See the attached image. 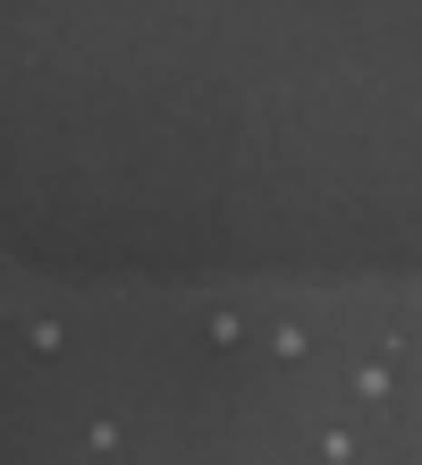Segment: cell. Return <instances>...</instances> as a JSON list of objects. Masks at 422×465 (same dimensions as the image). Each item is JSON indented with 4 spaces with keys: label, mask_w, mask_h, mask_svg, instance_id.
Masks as SVG:
<instances>
[{
    "label": "cell",
    "mask_w": 422,
    "mask_h": 465,
    "mask_svg": "<svg viewBox=\"0 0 422 465\" xmlns=\"http://www.w3.org/2000/svg\"><path fill=\"white\" fill-rule=\"evenodd\" d=\"M245 339H253V322H245L237 305H220V313L203 322V347H211V355H229V347H245Z\"/></svg>",
    "instance_id": "6da1fadb"
},
{
    "label": "cell",
    "mask_w": 422,
    "mask_h": 465,
    "mask_svg": "<svg viewBox=\"0 0 422 465\" xmlns=\"http://www.w3.org/2000/svg\"><path fill=\"white\" fill-rule=\"evenodd\" d=\"M270 355H279V364H304V355H313V331H304V322H270Z\"/></svg>",
    "instance_id": "7a4b0ae2"
},
{
    "label": "cell",
    "mask_w": 422,
    "mask_h": 465,
    "mask_svg": "<svg viewBox=\"0 0 422 465\" xmlns=\"http://www.w3.org/2000/svg\"><path fill=\"white\" fill-rule=\"evenodd\" d=\"M25 347H34V355H60L68 347V322L60 313H34V322H25Z\"/></svg>",
    "instance_id": "3957f363"
},
{
    "label": "cell",
    "mask_w": 422,
    "mask_h": 465,
    "mask_svg": "<svg viewBox=\"0 0 422 465\" xmlns=\"http://www.w3.org/2000/svg\"><path fill=\"white\" fill-rule=\"evenodd\" d=\"M84 449H93V457H119L127 449V423L119 415H93V423H84Z\"/></svg>",
    "instance_id": "277c9868"
},
{
    "label": "cell",
    "mask_w": 422,
    "mask_h": 465,
    "mask_svg": "<svg viewBox=\"0 0 422 465\" xmlns=\"http://www.w3.org/2000/svg\"><path fill=\"white\" fill-rule=\"evenodd\" d=\"M388 390H397V364H363V372H355V398L388 406Z\"/></svg>",
    "instance_id": "5b68a950"
},
{
    "label": "cell",
    "mask_w": 422,
    "mask_h": 465,
    "mask_svg": "<svg viewBox=\"0 0 422 465\" xmlns=\"http://www.w3.org/2000/svg\"><path fill=\"white\" fill-rule=\"evenodd\" d=\"M321 457H329V465H355V431L329 423V431H321Z\"/></svg>",
    "instance_id": "8992f818"
}]
</instances>
